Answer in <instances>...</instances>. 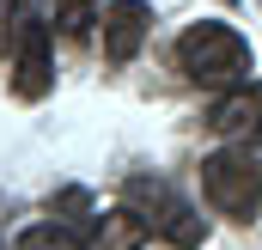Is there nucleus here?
<instances>
[{
    "label": "nucleus",
    "mask_w": 262,
    "mask_h": 250,
    "mask_svg": "<svg viewBox=\"0 0 262 250\" xmlns=\"http://www.w3.org/2000/svg\"><path fill=\"white\" fill-rule=\"evenodd\" d=\"M177 67L195 79V86H213V92H232L250 79V43L232 31V25H189L177 37Z\"/></svg>",
    "instance_id": "1"
},
{
    "label": "nucleus",
    "mask_w": 262,
    "mask_h": 250,
    "mask_svg": "<svg viewBox=\"0 0 262 250\" xmlns=\"http://www.w3.org/2000/svg\"><path fill=\"white\" fill-rule=\"evenodd\" d=\"M122 207H134V214H140L171 250H195V244H201V214L165 183V177H146V171L122 177Z\"/></svg>",
    "instance_id": "2"
},
{
    "label": "nucleus",
    "mask_w": 262,
    "mask_h": 250,
    "mask_svg": "<svg viewBox=\"0 0 262 250\" xmlns=\"http://www.w3.org/2000/svg\"><path fill=\"white\" fill-rule=\"evenodd\" d=\"M201 195L226 220H256L262 214V159H250V147L201 159Z\"/></svg>",
    "instance_id": "3"
},
{
    "label": "nucleus",
    "mask_w": 262,
    "mask_h": 250,
    "mask_svg": "<svg viewBox=\"0 0 262 250\" xmlns=\"http://www.w3.org/2000/svg\"><path fill=\"white\" fill-rule=\"evenodd\" d=\"M12 92L25 104L49 98L55 86V61H49V18L37 12V0H12Z\"/></svg>",
    "instance_id": "4"
},
{
    "label": "nucleus",
    "mask_w": 262,
    "mask_h": 250,
    "mask_svg": "<svg viewBox=\"0 0 262 250\" xmlns=\"http://www.w3.org/2000/svg\"><path fill=\"white\" fill-rule=\"evenodd\" d=\"M207 128L226 134V140H238V147H262V86L244 79V86L220 92L213 110H207Z\"/></svg>",
    "instance_id": "5"
},
{
    "label": "nucleus",
    "mask_w": 262,
    "mask_h": 250,
    "mask_svg": "<svg viewBox=\"0 0 262 250\" xmlns=\"http://www.w3.org/2000/svg\"><path fill=\"white\" fill-rule=\"evenodd\" d=\"M98 25H104V55L122 67L140 55V43H146V31H152V6L146 0H110L104 12H98Z\"/></svg>",
    "instance_id": "6"
},
{
    "label": "nucleus",
    "mask_w": 262,
    "mask_h": 250,
    "mask_svg": "<svg viewBox=\"0 0 262 250\" xmlns=\"http://www.w3.org/2000/svg\"><path fill=\"white\" fill-rule=\"evenodd\" d=\"M92 232H98V250H140L146 238H152V226H146L134 207H110V214H98Z\"/></svg>",
    "instance_id": "7"
},
{
    "label": "nucleus",
    "mask_w": 262,
    "mask_h": 250,
    "mask_svg": "<svg viewBox=\"0 0 262 250\" xmlns=\"http://www.w3.org/2000/svg\"><path fill=\"white\" fill-rule=\"evenodd\" d=\"M18 250H85V244H79V232H73V226L43 220V226H25V232H18Z\"/></svg>",
    "instance_id": "8"
},
{
    "label": "nucleus",
    "mask_w": 262,
    "mask_h": 250,
    "mask_svg": "<svg viewBox=\"0 0 262 250\" xmlns=\"http://www.w3.org/2000/svg\"><path fill=\"white\" fill-rule=\"evenodd\" d=\"M55 25H61V37H85L92 25H98V0H55Z\"/></svg>",
    "instance_id": "9"
},
{
    "label": "nucleus",
    "mask_w": 262,
    "mask_h": 250,
    "mask_svg": "<svg viewBox=\"0 0 262 250\" xmlns=\"http://www.w3.org/2000/svg\"><path fill=\"white\" fill-rule=\"evenodd\" d=\"M49 214H73V220H98V214H92V195H85V189H73V183H67L61 195H49Z\"/></svg>",
    "instance_id": "10"
},
{
    "label": "nucleus",
    "mask_w": 262,
    "mask_h": 250,
    "mask_svg": "<svg viewBox=\"0 0 262 250\" xmlns=\"http://www.w3.org/2000/svg\"><path fill=\"white\" fill-rule=\"evenodd\" d=\"M226 6H238V0H226Z\"/></svg>",
    "instance_id": "11"
}]
</instances>
